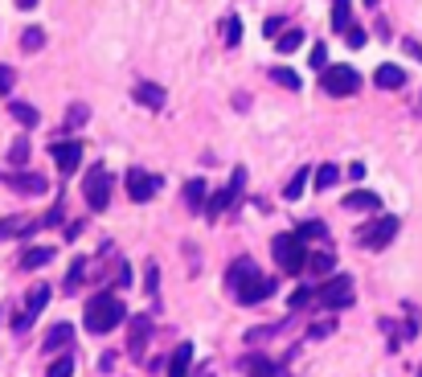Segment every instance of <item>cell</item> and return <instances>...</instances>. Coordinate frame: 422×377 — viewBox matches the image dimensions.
<instances>
[{"label": "cell", "mask_w": 422, "mask_h": 377, "mask_svg": "<svg viewBox=\"0 0 422 377\" xmlns=\"http://www.w3.org/2000/svg\"><path fill=\"white\" fill-rule=\"evenodd\" d=\"M238 365L246 369V377H287L279 365H275V361L267 357V353H246V357H242Z\"/></svg>", "instance_id": "cell-11"}, {"label": "cell", "mask_w": 422, "mask_h": 377, "mask_svg": "<svg viewBox=\"0 0 422 377\" xmlns=\"http://www.w3.org/2000/svg\"><path fill=\"white\" fill-rule=\"evenodd\" d=\"M115 283H119V287H132V267H128V263H119V275H115Z\"/></svg>", "instance_id": "cell-46"}, {"label": "cell", "mask_w": 422, "mask_h": 377, "mask_svg": "<svg viewBox=\"0 0 422 377\" xmlns=\"http://www.w3.org/2000/svg\"><path fill=\"white\" fill-rule=\"evenodd\" d=\"M46 304H49V287H42V283H37V287L29 291V304H25V316L33 320V316H37V312H42Z\"/></svg>", "instance_id": "cell-25"}, {"label": "cell", "mask_w": 422, "mask_h": 377, "mask_svg": "<svg viewBox=\"0 0 422 377\" xmlns=\"http://www.w3.org/2000/svg\"><path fill=\"white\" fill-rule=\"evenodd\" d=\"M308 177H312V173H308V168H299V173H295V177L287 181V188H283V197H287V201H295V197H299V193L308 188Z\"/></svg>", "instance_id": "cell-31"}, {"label": "cell", "mask_w": 422, "mask_h": 377, "mask_svg": "<svg viewBox=\"0 0 422 377\" xmlns=\"http://www.w3.org/2000/svg\"><path fill=\"white\" fill-rule=\"evenodd\" d=\"M143 291H148L152 299H160V267H156V263H148V271H143Z\"/></svg>", "instance_id": "cell-34"}, {"label": "cell", "mask_w": 422, "mask_h": 377, "mask_svg": "<svg viewBox=\"0 0 422 377\" xmlns=\"http://www.w3.org/2000/svg\"><path fill=\"white\" fill-rule=\"evenodd\" d=\"M0 181H4V173H0Z\"/></svg>", "instance_id": "cell-51"}, {"label": "cell", "mask_w": 422, "mask_h": 377, "mask_svg": "<svg viewBox=\"0 0 422 377\" xmlns=\"http://www.w3.org/2000/svg\"><path fill=\"white\" fill-rule=\"evenodd\" d=\"M188 369H193V344H177L173 349V361H168V377H188Z\"/></svg>", "instance_id": "cell-17"}, {"label": "cell", "mask_w": 422, "mask_h": 377, "mask_svg": "<svg viewBox=\"0 0 422 377\" xmlns=\"http://www.w3.org/2000/svg\"><path fill=\"white\" fill-rule=\"evenodd\" d=\"M402 49H406V53H410L414 62H422V46L414 42V37H406V42H402Z\"/></svg>", "instance_id": "cell-45"}, {"label": "cell", "mask_w": 422, "mask_h": 377, "mask_svg": "<svg viewBox=\"0 0 422 377\" xmlns=\"http://www.w3.org/2000/svg\"><path fill=\"white\" fill-rule=\"evenodd\" d=\"M271 78H275L279 87H287V91H299V87H304V78H299L295 70H287V66H275V70H271Z\"/></svg>", "instance_id": "cell-27"}, {"label": "cell", "mask_w": 422, "mask_h": 377, "mask_svg": "<svg viewBox=\"0 0 422 377\" xmlns=\"http://www.w3.org/2000/svg\"><path fill=\"white\" fill-rule=\"evenodd\" d=\"M275 258L287 275H299L308 267V250H304V238L299 234H279L275 238Z\"/></svg>", "instance_id": "cell-2"}, {"label": "cell", "mask_w": 422, "mask_h": 377, "mask_svg": "<svg viewBox=\"0 0 422 377\" xmlns=\"http://www.w3.org/2000/svg\"><path fill=\"white\" fill-rule=\"evenodd\" d=\"M308 299H312V291H308V287H299V291H291V308H304Z\"/></svg>", "instance_id": "cell-44"}, {"label": "cell", "mask_w": 422, "mask_h": 377, "mask_svg": "<svg viewBox=\"0 0 422 377\" xmlns=\"http://www.w3.org/2000/svg\"><path fill=\"white\" fill-rule=\"evenodd\" d=\"M373 82L381 87V91H402V87H406V70L394 66V62H385V66H377Z\"/></svg>", "instance_id": "cell-16"}, {"label": "cell", "mask_w": 422, "mask_h": 377, "mask_svg": "<svg viewBox=\"0 0 422 377\" xmlns=\"http://www.w3.org/2000/svg\"><path fill=\"white\" fill-rule=\"evenodd\" d=\"M308 267H312L316 275H328V271H336V254L320 250V254H312V258H308Z\"/></svg>", "instance_id": "cell-30"}, {"label": "cell", "mask_w": 422, "mask_h": 377, "mask_svg": "<svg viewBox=\"0 0 422 377\" xmlns=\"http://www.w3.org/2000/svg\"><path fill=\"white\" fill-rule=\"evenodd\" d=\"M74 344V328L70 324H53V328L42 336V353H62V349H70Z\"/></svg>", "instance_id": "cell-15"}, {"label": "cell", "mask_w": 422, "mask_h": 377, "mask_svg": "<svg viewBox=\"0 0 422 377\" xmlns=\"http://www.w3.org/2000/svg\"><path fill=\"white\" fill-rule=\"evenodd\" d=\"M279 328H283V324H271V328H250V332H246V340H250V344H254V340H267V336H275Z\"/></svg>", "instance_id": "cell-42"}, {"label": "cell", "mask_w": 422, "mask_h": 377, "mask_svg": "<svg viewBox=\"0 0 422 377\" xmlns=\"http://www.w3.org/2000/svg\"><path fill=\"white\" fill-rule=\"evenodd\" d=\"M49 156H53V164H58V168L70 177V173L82 164V143H78V140H70V143H66V140H62V143H49Z\"/></svg>", "instance_id": "cell-10"}, {"label": "cell", "mask_w": 422, "mask_h": 377, "mask_svg": "<svg viewBox=\"0 0 422 377\" xmlns=\"http://www.w3.org/2000/svg\"><path fill=\"white\" fill-rule=\"evenodd\" d=\"M12 82H17V70H12V66H0V91L8 94L12 91Z\"/></svg>", "instance_id": "cell-41"}, {"label": "cell", "mask_w": 422, "mask_h": 377, "mask_svg": "<svg viewBox=\"0 0 422 377\" xmlns=\"http://www.w3.org/2000/svg\"><path fill=\"white\" fill-rule=\"evenodd\" d=\"M87 119H91V107H87V103H74V107L66 111V132H74V128H82Z\"/></svg>", "instance_id": "cell-28"}, {"label": "cell", "mask_w": 422, "mask_h": 377, "mask_svg": "<svg viewBox=\"0 0 422 377\" xmlns=\"http://www.w3.org/2000/svg\"><path fill=\"white\" fill-rule=\"evenodd\" d=\"M295 234L308 242V238H324V234H328V226H324V222H304V226H299Z\"/></svg>", "instance_id": "cell-37"}, {"label": "cell", "mask_w": 422, "mask_h": 377, "mask_svg": "<svg viewBox=\"0 0 422 377\" xmlns=\"http://www.w3.org/2000/svg\"><path fill=\"white\" fill-rule=\"evenodd\" d=\"M222 33H226V46H238V42H242V21H238V17H226V29H222Z\"/></svg>", "instance_id": "cell-38"}, {"label": "cell", "mask_w": 422, "mask_h": 377, "mask_svg": "<svg viewBox=\"0 0 422 377\" xmlns=\"http://www.w3.org/2000/svg\"><path fill=\"white\" fill-rule=\"evenodd\" d=\"M82 320H87V332L103 336V332L119 328V324L128 320V308H123V299H119L115 291H98V295H94L91 304H87Z\"/></svg>", "instance_id": "cell-1"}, {"label": "cell", "mask_w": 422, "mask_h": 377, "mask_svg": "<svg viewBox=\"0 0 422 377\" xmlns=\"http://www.w3.org/2000/svg\"><path fill=\"white\" fill-rule=\"evenodd\" d=\"M160 185H164V181L152 177V173H143V168H132V173H128V197H132V201H152V197L160 193Z\"/></svg>", "instance_id": "cell-8"}, {"label": "cell", "mask_w": 422, "mask_h": 377, "mask_svg": "<svg viewBox=\"0 0 422 377\" xmlns=\"http://www.w3.org/2000/svg\"><path fill=\"white\" fill-rule=\"evenodd\" d=\"M254 271H258V267H254V258H238L234 267L226 271V287H230V291H238V287H242V283L250 279Z\"/></svg>", "instance_id": "cell-19"}, {"label": "cell", "mask_w": 422, "mask_h": 377, "mask_svg": "<svg viewBox=\"0 0 422 377\" xmlns=\"http://www.w3.org/2000/svg\"><path fill=\"white\" fill-rule=\"evenodd\" d=\"M8 115H12L17 123H25V128H37V123H42V111L29 107V103H8Z\"/></svg>", "instance_id": "cell-21"}, {"label": "cell", "mask_w": 422, "mask_h": 377, "mask_svg": "<svg viewBox=\"0 0 422 377\" xmlns=\"http://www.w3.org/2000/svg\"><path fill=\"white\" fill-rule=\"evenodd\" d=\"M46 377H74V357H58Z\"/></svg>", "instance_id": "cell-36"}, {"label": "cell", "mask_w": 422, "mask_h": 377, "mask_svg": "<svg viewBox=\"0 0 422 377\" xmlns=\"http://www.w3.org/2000/svg\"><path fill=\"white\" fill-rule=\"evenodd\" d=\"M42 226V218L33 222V218H4L0 222V238H21V234H33Z\"/></svg>", "instance_id": "cell-18"}, {"label": "cell", "mask_w": 422, "mask_h": 377, "mask_svg": "<svg viewBox=\"0 0 422 377\" xmlns=\"http://www.w3.org/2000/svg\"><path fill=\"white\" fill-rule=\"evenodd\" d=\"M344 209H381V197H377V193H365V188H361V193H349V197H344Z\"/></svg>", "instance_id": "cell-23"}, {"label": "cell", "mask_w": 422, "mask_h": 377, "mask_svg": "<svg viewBox=\"0 0 422 377\" xmlns=\"http://www.w3.org/2000/svg\"><path fill=\"white\" fill-rule=\"evenodd\" d=\"M299 46H304V29H283L279 37H275V49H279V53H295Z\"/></svg>", "instance_id": "cell-24"}, {"label": "cell", "mask_w": 422, "mask_h": 377, "mask_svg": "<svg viewBox=\"0 0 422 377\" xmlns=\"http://www.w3.org/2000/svg\"><path fill=\"white\" fill-rule=\"evenodd\" d=\"M8 164H12V168H25V164H29V140H25V136L12 140V148H8Z\"/></svg>", "instance_id": "cell-26"}, {"label": "cell", "mask_w": 422, "mask_h": 377, "mask_svg": "<svg viewBox=\"0 0 422 377\" xmlns=\"http://www.w3.org/2000/svg\"><path fill=\"white\" fill-rule=\"evenodd\" d=\"M344 42H349V46H353V49H361V46H365V29H357V25H349V29H344Z\"/></svg>", "instance_id": "cell-40"}, {"label": "cell", "mask_w": 422, "mask_h": 377, "mask_svg": "<svg viewBox=\"0 0 422 377\" xmlns=\"http://www.w3.org/2000/svg\"><path fill=\"white\" fill-rule=\"evenodd\" d=\"M275 287H279L275 279H267V275H258V271H254V275H250V279L234 291V295H238V304H263V299H271V295H275Z\"/></svg>", "instance_id": "cell-7"}, {"label": "cell", "mask_w": 422, "mask_h": 377, "mask_svg": "<svg viewBox=\"0 0 422 377\" xmlns=\"http://www.w3.org/2000/svg\"><path fill=\"white\" fill-rule=\"evenodd\" d=\"M353 21H349V0H332V29L336 33H344Z\"/></svg>", "instance_id": "cell-29"}, {"label": "cell", "mask_w": 422, "mask_h": 377, "mask_svg": "<svg viewBox=\"0 0 422 377\" xmlns=\"http://www.w3.org/2000/svg\"><path fill=\"white\" fill-rule=\"evenodd\" d=\"M328 332H336V320H324V324H316V328H312V336L320 340V336H328Z\"/></svg>", "instance_id": "cell-47"}, {"label": "cell", "mask_w": 422, "mask_h": 377, "mask_svg": "<svg viewBox=\"0 0 422 377\" xmlns=\"http://www.w3.org/2000/svg\"><path fill=\"white\" fill-rule=\"evenodd\" d=\"M82 275H87V258L78 254V258L70 263V271H66V291H74V287L82 283Z\"/></svg>", "instance_id": "cell-33"}, {"label": "cell", "mask_w": 422, "mask_h": 377, "mask_svg": "<svg viewBox=\"0 0 422 377\" xmlns=\"http://www.w3.org/2000/svg\"><path fill=\"white\" fill-rule=\"evenodd\" d=\"M49 258H53L49 246H29V250L21 254V267H25V271H37V267H46Z\"/></svg>", "instance_id": "cell-22"}, {"label": "cell", "mask_w": 422, "mask_h": 377, "mask_svg": "<svg viewBox=\"0 0 422 377\" xmlns=\"http://www.w3.org/2000/svg\"><path fill=\"white\" fill-rule=\"evenodd\" d=\"M42 46H46V33H42V29H25V33H21V49H25V53H37Z\"/></svg>", "instance_id": "cell-35"}, {"label": "cell", "mask_w": 422, "mask_h": 377, "mask_svg": "<svg viewBox=\"0 0 422 377\" xmlns=\"http://www.w3.org/2000/svg\"><path fill=\"white\" fill-rule=\"evenodd\" d=\"M148 340H152V320H148V316H136V320H132V336H128V353H132V357H143V353H148Z\"/></svg>", "instance_id": "cell-13"}, {"label": "cell", "mask_w": 422, "mask_h": 377, "mask_svg": "<svg viewBox=\"0 0 422 377\" xmlns=\"http://www.w3.org/2000/svg\"><path fill=\"white\" fill-rule=\"evenodd\" d=\"M17 8H37V0H17Z\"/></svg>", "instance_id": "cell-48"}, {"label": "cell", "mask_w": 422, "mask_h": 377, "mask_svg": "<svg viewBox=\"0 0 422 377\" xmlns=\"http://www.w3.org/2000/svg\"><path fill=\"white\" fill-rule=\"evenodd\" d=\"M320 299L328 304L332 312H336V308H349V304H353V279H349V275H336V279H328L324 287H320Z\"/></svg>", "instance_id": "cell-9"}, {"label": "cell", "mask_w": 422, "mask_h": 377, "mask_svg": "<svg viewBox=\"0 0 422 377\" xmlns=\"http://www.w3.org/2000/svg\"><path fill=\"white\" fill-rule=\"evenodd\" d=\"M205 201H209V185H205V181H188L185 185V205L193 209V213H201Z\"/></svg>", "instance_id": "cell-20"}, {"label": "cell", "mask_w": 422, "mask_h": 377, "mask_svg": "<svg viewBox=\"0 0 422 377\" xmlns=\"http://www.w3.org/2000/svg\"><path fill=\"white\" fill-rule=\"evenodd\" d=\"M4 185L17 188V193H29V197H37V193H46V177L42 173H12V177H4Z\"/></svg>", "instance_id": "cell-14"}, {"label": "cell", "mask_w": 422, "mask_h": 377, "mask_svg": "<svg viewBox=\"0 0 422 377\" xmlns=\"http://www.w3.org/2000/svg\"><path fill=\"white\" fill-rule=\"evenodd\" d=\"M320 87L332 94V98H349V94L361 91V74L353 70V66H324V78H320Z\"/></svg>", "instance_id": "cell-3"}, {"label": "cell", "mask_w": 422, "mask_h": 377, "mask_svg": "<svg viewBox=\"0 0 422 377\" xmlns=\"http://www.w3.org/2000/svg\"><path fill=\"white\" fill-rule=\"evenodd\" d=\"M242 188H246V168L238 164V168H234V177H230V185L222 188L218 197H209V201H205V218H209V222H218V218H222V213H226L230 205H238Z\"/></svg>", "instance_id": "cell-4"}, {"label": "cell", "mask_w": 422, "mask_h": 377, "mask_svg": "<svg viewBox=\"0 0 422 377\" xmlns=\"http://www.w3.org/2000/svg\"><path fill=\"white\" fill-rule=\"evenodd\" d=\"M283 25H287L283 17H267V21H263V37H279V33H283Z\"/></svg>", "instance_id": "cell-39"}, {"label": "cell", "mask_w": 422, "mask_h": 377, "mask_svg": "<svg viewBox=\"0 0 422 377\" xmlns=\"http://www.w3.org/2000/svg\"><path fill=\"white\" fill-rule=\"evenodd\" d=\"M365 4H369V8H373V4H377V0H365Z\"/></svg>", "instance_id": "cell-50"}, {"label": "cell", "mask_w": 422, "mask_h": 377, "mask_svg": "<svg viewBox=\"0 0 422 377\" xmlns=\"http://www.w3.org/2000/svg\"><path fill=\"white\" fill-rule=\"evenodd\" d=\"M82 193H87V205L91 209H107V201H111V173L103 164H94L91 173H87V181H82Z\"/></svg>", "instance_id": "cell-5"}, {"label": "cell", "mask_w": 422, "mask_h": 377, "mask_svg": "<svg viewBox=\"0 0 422 377\" xmlns=\"http://www.w3.org/2000/svg\"><path fill=\"white\" fill-rule=\"evenodd\" d=\"M336 181H340V168L336 164H320L316 168V188H332Z\"/></svg>", "instance_id": "cell-32"}, {"label": "cell", "mask_w": 422, "mask_h": 377, "mask_svg": "<svg viewBox=\"0 0 422 377\" xmlns=\"http://www.w3.org/2000/svg\"><path fill=\"white\" fill-rule=\"evenodd\" d=\"M308 62H312L316 70H324V66H328V49H324V46H312V58H308Z\"/></svg>", "instance_id": "cell-43"}, {"label": "cell", "mask_w": 422, "mask_h": 377, "mask_svg": "<svg viewBox=\"0 0 422 377\" xmlns=\"http://www.w3.org/2000/svg\"><path fill=\"white\" fill-rule=\"evenodd\" d=\"M132 98H136L140 107H148V111H160V107L168 103V91L156 87V82H136V87H132Z\"/></svg>", "instance_id": "cell-12"}, {"label": "cell", "mask_w": 422, "mask_h": 377, "mask_svg": "<svg viewBox=\"0 0 422 377\" xmlns=\"http://www.w3.org/2000/svg\"><path fill=\"white\" fill-rule=\"evenodd\" d=\"M394 234H398V218H377L373 226L361 230V246L365 250H385L394 242Z\"/></svg>", "instance_id": "cell-6"}, {"label": "cell", "mask_w": 422, "mask_h": 377, "mask_svg": "<svg viewBox=\"0 0 422 377\" xmlns=\"http://www.w3.org/2000/svg\"><path fill=\"white\" fill-rule=\"evenodd\" d=\"M197 377H213V369H209V365H205V369H201V374H197Z\"/></svg>", "instance_id": "cell-49"}]
</instances>
